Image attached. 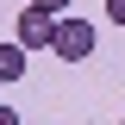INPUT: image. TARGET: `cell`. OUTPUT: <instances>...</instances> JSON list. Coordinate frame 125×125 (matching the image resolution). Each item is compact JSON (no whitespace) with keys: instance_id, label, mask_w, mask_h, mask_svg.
Listing matches in <instances>:
<instances>
[{"instance_id":"obj_4","label":"cell","mask_w":125,"mask_h":125,"mask_svg":"<svg viewBox=\"0 0 125 125\" xmlns=\"http://www.w3.org/2000/svg\"><path fill=\"white\" fill-rule=\"evenodd\" d=\"M31 6H38V13H50V19H62V13H69V0H31Z\"/></svg>"},{"instance_id":"obj_2","label":"cell","mask_w":125,"mask_h":125,"mask_svg":"<svg viewBox=\"0 0 125 125\" xmlns=\"http://www.w3.org/2000/svg\"><path fill=\"white\" fill-rule=\"evenodd\" d=\"M13 25H19V31H13V44H19V50H50V38H56V19L38 13V6H25Z\"/></svg>"},{"instance_id":"obj_5","label":"cell","mask_w":125,"mask_h":125,"mask_svg":"<svg viewBox=\"0 0 125 125\" xmlns=\"http://www.w3.org/2000/svg\"><path fill=\"white\" fill-rule=\"evenodd\" d=\"M106 19H113V25H125V0H106Z\"/></svg>"},{"instance_id":"obj_3","label":"cell","mask_w":125,"mask_h":125,"mask_svg":"<svg viewBox=\"0 0 125 125\" xmlns=\"http://www.w3.org/2000/svg\"><path fill=\"white\" fill-rule=\"evenodd\" d=\"M25 56L31 50H19L13 38H6V44H0V81H25Z\"/></svg>"},{"instance_id":"obj_6","label":"cell","mask_w":125,"mask_h":125,"mask_svg":"<svg viewBox=\"0 0 125 125\" xmlns=\"http://www.w3.org/2000/svg\"><path fill=\"white\" fill-rule=\"evenodd\" d=\"M0 125H25V119H19V113H13V106H0Z\"/></svg>"},{"instance_id":"obj_1","label":"cell","mask_w":125,"mask_h":125,"mask_svg":"<svg viewBox=\"0 0 125 125\" xmlns=\"http://www.w3.org/2000/svg\"><path fill=\"white\" fill-rule=\"evenodd\" d=\"M94 44H100V31H94L88 19H69V13L56 19V38H50V50H56L62 62H88V56H94Z\"/></svg>"}]
</instances>
